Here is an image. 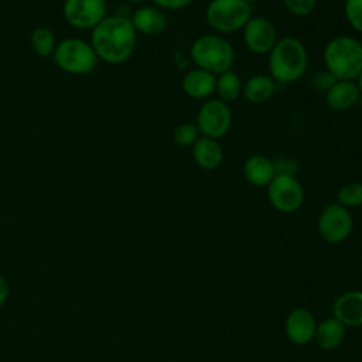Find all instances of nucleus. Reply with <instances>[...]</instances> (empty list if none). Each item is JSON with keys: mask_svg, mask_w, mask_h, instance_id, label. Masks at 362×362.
Here are the masks:
<instances>
[{"mask_svg": "<svg viewBox=\"0 0 362 362\" xmlns=\"http://www.w3.org/2000/svg\"><path fill=\"white\" fill-rule=\"evenodd\" d=\"M137 31L126 16H107L92 28L90 45L98 58L107 64H122L134 52Z\"/></svg>", "mask_w": 362, "mask_h": 362, "instance_id": "1", "label": "nucleus"}, {"mask_svg": "<svg viewBox=\"0 0 362 362\" xmlns=\"http://www.w3.org/2000/svg\"><path fill=\"white\" fill-rule=\"evenodd\" d=\"M269 55V75L276 83H291L304 76L308 66V54L304 44L296 37L279 38Z\"/></svg>", "mask_w": 362, "mask_h": 362, "instance_id": "2", "label": "nucleus"}, {"mask_svg": "<svg viewBox=\"0 0 362 362\" xmlns=\"http://www.w3.org/2000/svg\"><path fill=\"white\" fill-rule=\"evenodd\" d=\"M322 61L335 81H355L362 71V42L352 35H337L325 44Z\"/></svg>", "mask_w": 362, "mask_h": 362, "instance_id": "3", "label": "nucleus"}, {"mask_svg": "<svg viewBox=\"0 0 362 362\" xmlns=\"http://www.w3.org/2000/svg\"><path fill=\"white\" fill-rule=\"evenodd\" d=\"M189 57L197 68L205 69L218 76L232 68L235 49L222 35L204 34L192 41L189 47Z\"/></svg>", "mask_w": 362, "mask_h": 362, "instance_id": "4", "label": "nucleus"}, {"mask_svg": "<svg viewBox=\"0 0 362 362\" xmlns=\"http://www.w3.org/2000/svg\"><path fill=\"white\" fill-rule=\"evenodd\" d=\"M52 59L58 68L68 74L85 75L95 69L99 58L90 42L78 37H68L57 44Z\"/></svg>", "mask_w": 362, "mask_h": 362, "instance_id": "5", "label": "nucleus"}, {"mask_svg": "<svg viewBox=\"0 0 362 362\" xmlns=\"http://www.w3.org/2000/svg\"><path fill=\"white\" fill-rule=\"evenodd\" d=\"M252 16V6L245 0H211L205 8L208 25L221 34L240 31Z\"/></svg>", "mask_w": 362, "mask_h": 362, "instance_id": "6", "label": "nucleus"}, {"mask_svg": "<svg viewBox=\"0 0 362 362\" xmlns=\"http://www.w3.org/2000/svg\"><path fill=\"white\" fill-rule=\"evenodd\" d=\"M266 188L270 205L279 212H296L304 202V188L296 175L276 174Z\"/></svg>", "mask_w": 362, "mask_h": 362, "instance_id": "7", "label": "nucleus"}, {"mask_svg": "<svg viewBox=\"0 0 362 362\" xmlns=\"http://www.w3.org/2000/svg\"><path fill=\"white\" fill-rule=\"evenodd\" d=\"M195 124L201 136L219 140L232 126V110L221 99H208L198 109Z\"/></svg>", "mask_w": 362, "mask_h": 362, "instance_id": "8", "label": "nucleus"}, {"mask_svg": "<svg viewBox=\"0 0 362 362\" xmlns=\"http://www.w3.org/2000/svg\"><path fill=\"white\" fill-rule=\"evenodd\" d=\"M317 226L324 240L329 243H339L351 235L354 219L349 209L345 206L339 204H328L322 208Z\"/></svg>", "mask_w": 362, "mask_h": 362, "instance_id": "9", "label": "nucleus"}, {"mask_svg": "<svg viewBox=\"0 0 362 362\" xmlns=\"http://www.w3.org/2000/svg\"><path fill=\"white\" fill-rule=\"evenodd\" d=\"M62 14L68 24L79 30L96 27L106 17L105 0H65Z\"/></svg>", "mask_w": 362, "mask_h": 362, "instance_id": "10", "label": "nucleus"}, {"mask_svg": "<svg viewBox=\"0 0 362 362\" xmlns=\"http://www.w3.org/2000/svg\"><path fill=\"white\" fill-rule=\"evenodd\" d=\"M242 37L247 49L259 55L269 54L279 40L274 24L262 16L250 17L242 28Z\"/></svg>", "mask_w": 362, "mask_h": 362, "instance_id": "11", "label": "nucleus"}, {"mask_svg": "<svg viewBox=\"0 0 362 362\" xmlns=\"http://www.w3.org/2000/svg\"><path fill=\"white\" fill-rule=\"evenodd\" d=\"M315 328V320L305 308H296L287 315L286 334L288 339L297 345H305L314 339Z\"/></svg>", "mask_w": 362, "mask_h": 362, "instance_id": "12", "label": "nucleus"}, {"mask_svg": "<svg viewBox=\"0 0 362 362\" xmlns=\"http://www.w3.org/2000/svg\"><path fill=\"white\" fill-rule=\"evenodd\" d=\"M361 93L355 81H334L325 92V103L335 112L349 110L359 100Z\"/></svg>", "mask_w": 362, "mask_h": 362, "instance_id": "13", "label": "nucleus"}, {"mask_svg": "<svg viewBox=\"0 0 362 362\" xmlns=\"http://www.w3.org/2000/svg\"><path fill=\"white\" fill-rule=\"evenodd\" d=\"M134 30L146 35H157L165 31L167 17L164 10L157 6H143L133 11L129 17Z\"/></svg>", "mask_w": 362, "mask_h": 362, "instance_id": "14", "label": "nucleus"}, {"mask_svg": "<svg viewBox=\"0 0 362 362\" xmlns=\"http://www.w3.org/2000/svg\"><path fill=\"white\" fill-rule=\"evenodd\" d=\"M334 317L345 327L362 325V291H348L334 301Z\"/></svg>", "mask_w": 362, "mask_h": 362, "instance_id": "15", "label": "nucleus"}, {"mask_svg": "<svg viewBox=\"0 0 362 362\" xmlns=\"http://www.w3.org/2000/svg\"><path fill=\"white\" fill-rule=\"evenodd\" d=\"M181 86L192 99H208L215 92L216 75L195 66L182 76Z\"/></svg>", "mask_w": 362, "mask_h": 362, "instance_id": "16", "label": "nucleus"}, {"mask_svg": "<svg viewBox=\"0 0 362 362\" xmlns=\"http://www.w3.org/2000/svg\"><path fill=\"white\" fill-rule=\"evenodd\" d=\"M245 180L253 187H267L276 175L273 160L263 154H253L246 158L242 167Z\"/></svg>", "mask_w": 362, "mask_h": 362, "instance_id": "17", "label": "nucleus"}, {"mask_svg": "<svg viewBox=\"0 0 362 362\" xmlns=\"http://www.w3.org/2000/svg\"><path fill=\"white\" fill-rule=\"evenodd\" d=\"M192 158L204 170H215L223 161V150L218 140L201 136L192 146Z\"/></svg>", "mask_w": 362, "mask_h": 362, "instance_id": "18", "label": "nucleus"}, {"mask_svg": "<svg viewBox=\"0 0 362 362\" xmlns=\"http://www.w3.org/2000/svg\"><path fill=\"white\" fill-rule=\"evenodd\" d=\"M276 90V81L266 74H257L250 76L245 83L242 89L243 98L253 103V105H260L267 102Z\"/></svg>", "mask_w": 362, "mask_h": 362, "instance_id": "19", "label": "nucleus"}, {"mask_svg": "<svg viewBox=\"0 0 362 362\" xmlns=\"http://www.w3.org/2000/svg\"><path fill=\"white\" fill-rule=\"evenodd\" d=\"M345 337V325L339 322L335 317L327 318L320 322L315 328L314 339L317 341L318 346L322 349H334L337 348Z\"/></svg>", "mask_w": 362, "mask_h": 362, "instance_id": "20", "label": "nucleus"}, {"mask_svg": "<svg viewBox=\"0 0 362 362\" xmlns=\"http://www.w3.org/2000/svg\"><path fill=\"white\" fill-rule=\"evenodd\" d=\"M242 89L243 82L239 75L232 69L216 76L215 92L218 93V99H221L222 102H235L239 96H242Z\"/></svg>", "mask_w": 362, "mask_h": 362, "instance_id": "21", "label": "nucleus"}, {"mask_svg": "<svg viewBox=\"0 0 362 362\" xmlns=\"http://www.w3.org/2000/svg\"><path fill=\"white\" fill-rule=\"evenodd\" d=\"M30 44L34 52L40 57H52L57 42L54 33L47 27H38L35 28L30 35Z\"/></svg>", "mask_w": 362, "mask_h": 362, "instance_id": "22", "label": "nucleus"}, {"mask_svg": "<svg viewBox=\"0 0 362 362\" xmlns=\"http://www.w3.org/2000/svg\"><path fill=\"white\" fill-rule=\"evenodd\" d=\"M337 204L349 208L362 206V182H348L344 184L337 192Z\"/></svg>", "mask_w": 362, "mask_h": 362, "instance_id": "23", "label": "nucleus"}, {"mask_svg": "<svg viewBox=\"0 0 362 362\" xmlns=\"http://www.w3.org/2000/svg\"><path fill=\"white\" fill-rule=\"evenodd\" d=\"M199 137H201V133L197 124L191 122L180 123L173 132V139L175 144L180 147H192Z\"/></svg>", "mask_w": 362, "mask_h": 362, "instance_id": "24", "label": "nucleus"}, {"mask_svg": "<svg viewBox=\"0 0 362 362\" xmlns=\"http://www.w3.org/2000/svg\"><path fill=\"white\" fill-rule=\"evenodd\" d=\"M344 13L348 24L362 34V0H345Z\"/></svg>", "mask_w": 362, "mask_h": 362, "instance_id": "25", "label": "nucleus"}, {"mask_svg": "<svg viewBox=\"0 0 362 362\" xmlns=\"http://www.w3.org/2000/svg\"><path fill=\"white\" fill-rule=\"evenodd\" d=\"M284 7L297 17H305L315 8L317 0H283Z\"/></svg>", "mask_w": 362, "mask_h": 362, "instance_id": "26", "label": "nucleus"}, {"mask_svg": "<svg viewBox=\"0 0 362 362\" xmlns=\"http://www.w3.org/2000/svg\"><path fill=\"white\" fill-rule=\"evenodd\" d=\"M274 163V168H276V174H288V175H296L298 171V165L297 161L293 158H277L273 160Z\"/></svg>", "mask_w": 362, "mask_h": 362, "instance_id": "27", "label": "nucleus"}, {"mask_svg": "<svg viewBox=\"0 0 362 362\" xmlns=\"http://www.w3.org/2000/svg\"><path fill=\"white\" fill-rule=\"evenodd\" d=\"M161 10H182L187 8L194 0H150Z\"/></svg>", "mask_w": 362, "mask_h": 362, "instance_id": "28", "label": "nucleus"}, {"mask_svg": "<svg viewBox=\"0 0 362 362\" xmlns=\"http://www.w3.org/2000/svg\"><path fill=\"white\" fill-rule=\"evenodd\" d=\"M7 294H8V286H7L6 280L0 276V307L4 304Z\"/></svg>", "mask_w": 362, "mask_h": 362, "instance_id": "29", "label": "nucleus"}, {"mask_svg": "<svg viewBox=\"0 0 362 362\" xmlns=\"http://www.w3.org/2000/svg\"><path fill=\"white\" fill-rule=\"evenodd\" d=\"M355 83H356V86H358V89H359V93L362 95V71H361V72H359V75L356 76Z\"/></svg>", "mask_w": 362, "mask_h": 362, "instance_id": "30", "label": "nucleus"}, {"mask_svg": "<svg viewBox=\"0 0 362 362\" xmlns=\"http://www.w3.org/2000/svg\"><path fill=\"white\" fill-rule=\"evenodd\" d=\"M130 3H134V4H139V3H141V1H144V0H129Z\"/></svg>", "mask_w": 362, "mask_h": 362, "instance_id": "31", "label": "nucleus"}, {"mask_svg": "<svg viewBox=\"0 0 362 362\" xmlns=\"http://www.w3.org/2000/svg\"><path fill=\"white\" fill-rule=\"evenodd\" d=\"M245 1H246V3H249V4L252 6V4H255V3H256V1H259V0H245Z\"/></svg>", "mask_w": 362, "mask_h": 362, "instance_id": "32", "label": "nucleus"}]
</instances>
